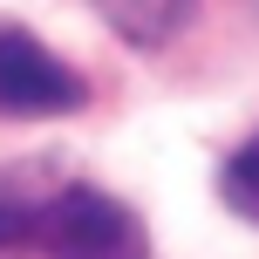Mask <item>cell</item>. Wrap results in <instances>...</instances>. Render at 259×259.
<instances>
[{
    "instance_id": "cell-1",
    "label": "cell",
    "mask_w": 259,
    "mask_h": 259,
    "mask_svg": "<svg viewBox=\"0 0 259 259\" xmlns=\"http://www.w3.org/2000/svg\"><path fill=\"white\" fill-rule=\"evenodd\" d=\"M34 246H48L55 259H143V225L130 219V205H116L109 191L68 184V191L41 198Z\"/></svg>"
},
{
    "instance_id": "cell-2",
    "label": "cell",
    "mask_w": 259,
    "mask_h": 259,
    "mask_svg": "<svg viewBox=\"0 0 259 259\" xmlns=\"http://www.w3.org/2000/svg\"><path fill=\"white\" fill-rule=\"evenodd\" d=\"M82 96L89 82L62 55H48L34 34H14V27L0 34V116H68L82 109Z\"/></svg>"
},
{
    "instance_id": "cell-3",
    "label": "cell",
    "mask_w": 259,
    "mask_h": 259,
    "mask_svg": "<svg viewBox=\"0 0 259 259\" xmlns=\"http://www.w3.org/2000/svg\"><path fill=\"white\" fill-rule=\"evenodd\" d=\"M184 7H191V0H103V14H109V21L123 27L130 41H137V48H150V41H164L170 27L184 21Z\"/></svg>"
},
{
    "instance_id": "cell-4",
    "label": "cell",
    "mask_w": 259,
    "mask_h": 259,
    "mask_svg": "<svg viewBox=\"0 0 259 259\" xmlns=\"http://www.w3.org/2000/svg\"><path fill=\"white\" fill-rule=\"evenodd\" d=\"M219 191H225V205H232L239 219H252V225H259V137H246L232 157H225Z\"/></svg>"
},
{
    "instance_id": "cell-5",
    "label": "cell",
    "mask_w": 259,
    "mask_h": 259,
    "mask_svg": "<svg viewBox=\"0 0 259 259\" xmlns=\"http://www.w3.org/2000/svg\"><path fill=\"white\" fill-rule=\"evenodd\" d=\"M41 198H0V246H34Z\"/></svg>"
}]
</instances>
